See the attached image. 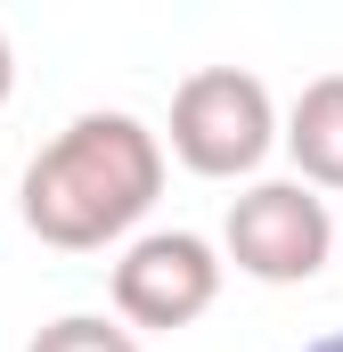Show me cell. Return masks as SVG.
<instances>
[{"label": "cell", "mask_w": 343, "mask_h": 352, "mask_svg": "<svg viewBox=\"0 0 343 352\" xmlns=\"http://www.w3.org/2000/svg\"><path fill=\"white\" fill-rule=\"evenodd\" d=\"M278 140H286L303 188H343V74L303 82V98L286 107V131Z\"/></svg>", "instance_id": "obj_5"}, {"label": "cell", "mask_w": 343, "mask_h": 352, "mask_svg": "<svg viewBox=\"0 0 343 352\" xmlns=\"http://www.w3.org/2000/svg\"><path fill=\"white\" fill-rule=\"evenodd\" d=\"M156 188H164V140L123 107H90L25 164L16 213L41 246L98 254V246H115L123 230L147 221Z\"/></svg>", "instance_id": "obj_1"}, {"label": "cell", "mask_w": 343, "mask_h": 352, "mask_svg": "<svg viewBox=\"0 0 343 352\" xmlns=\"http://www.w3.org/2000/svg\"><path fill=\"white\" fill-rule=\"evenodd\" d=\"M8 90H16V50H8V33H0V107H8Z\"/></svg>", "instance_id": "obj_7"}, {"label": "cell", "mask_w": 343, "mask_h": 352, "mask_svg": "<svg viewBox=\"0 0 343 352\" xmlns=\"http://www.w3.org/2000/svg\"><path fill=\"white\" fill-rule=\"evenodd\" d=\"M278 148V107L261 74L246 66H204L172 90V156L196 180H246Z\"/></svg>", "instance_id": "obj_2"}, {"label": "cell", "mask_w": 343, "mask_h": 352, "mask_svg": "<svg viewBox=\"0 0 343 352\" xmlns=\"http://www.w3.org/2000/svg\"><path fill=\"white\" fill-rule=\"evenodd\" d=\"M221 246H229V263L246 270V278H261V287H303V278H319L327 254H335V213H327V197L303 188V180H254V188L229 205Z\"/></svg>", "instance_id": "obj_3"}, {"label": "cell", "mask_w": 343, "mask_h": 352, "mask_svg": "<svg viewBox=\"0 0 343 352\" xmlns=\"http://www.w3.org/2000/svg\"><path fill=\"white\" fill-rule=\"evenodd\" d=\"M25 352H139V336L123 320H106V311H66V320H49Z\"/></svg>", "instance_id": "obj_6"}, {"label": "cell", "mask_w": 343, "mask_h": 352, "mask_svg": "<svg viewBox=\"0 0 343 352\" xmlns=\"http://www.w3.org/2000/svg\"><path fill=\"white\" fill-rule=\"evenodd\" d=\"M221 254H213V238H196V230H147V238H131L123 246V263H115V320L123 328H196L213 303H221Z\"/></svg>", "instance_id": "obj_4"}, {"label": "cell", "mask_w": 343, "mask_h": 352, "mask_svg": "<svg viewBox=\"0 0 343 352\" xmlns=\"http://www.w3.org/2000/svg\"><path fill=\"white\" fill-rule=\"evenodd\" d=\"M335 238H343V230H335Z\"/></svg>", "instance_id": "obj_9"}, {"label": "cell", "mask_w": 343, "mask_h": 352, "mask_svg": "<svg viewBox=\"0 0 343 352\" xmlns=\"http://www.w3.org/2000/svg\"><path fill=\"white\" fill-rule=\"evenodd\" d=\"M303 352H343V328H335V336H319V344H303Z\"/></svg>", "instance_id": "obj_8"}]
</instances>
